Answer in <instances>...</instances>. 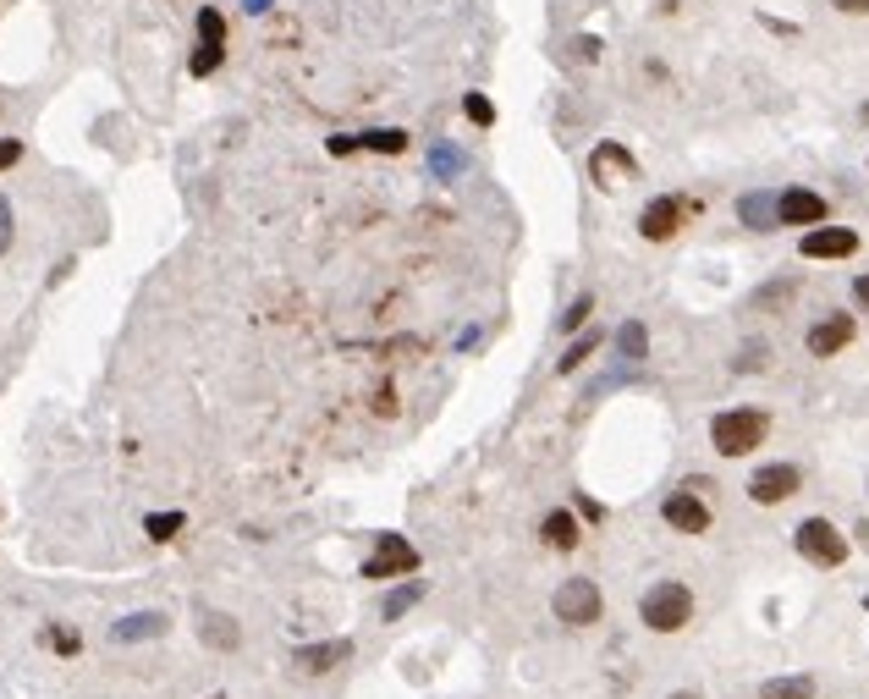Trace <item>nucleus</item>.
<instances>
[{"label":"nucleus","instance_id":"17","mask_svg":"<svg viewBox=\"0 0 869 699\" xmlns=\"http://www.w3.org/2000/svg\"><path fill=\"white\" fill-rule=\"evenodd\" d=\"M424 600V578H407V584H396L391 595H385V606H380V617L385 622H396V617H407V611Z\"/></svg>","mask_w":869,"mask_h":699},{"label":"nucleus","instance_id":"36","mask_svg":"<svg viewBox=\"0 0 869 699\" xmlns=\"http://www.w3.org/2000/svg\"><path fill=\"white\" fill-rule=\"evenodd\" d=\"M671 699H699V694H671Z\"/></svg>","mask_w":869,"mask_h":699},{"label":"nucleus","instance_id":"19","mask_svg":"<svg viewBox=\"0 0 869 699\" xmlns=\"http://www.w3.org/2000/svg\"><path fill=\"white\" fill-rule=\"evenodd\" d=\"M358 149H374V155H402L407 149V133L402 127H374V133H352Z\"/></svg>","mask_w":869,"mask_h":699},{"label":"nucleus","instance_id":"25","mask_svg":"<svg viewBox=\"0 0 869 699\" xmlns=\"http://www.w3.org/2000/svg\"><path fill=\"white\" fill-rule=\"evenodd\" d=\"M594 347H600V331L578 336V342L567 347V358H556V369H561V375H572V369H578V364H589V353H594Z\"/></svg>","mask_w":869,"mask_h":699},{"label":"nucleus","instance_id":"38","mask_svg":"<svg viewBox=\"0 0 869 699\" xmlns=\"http://www.w3.org/2000/svg\"><path fill=\"white\" fill-rule=\"evenodd\" d=\"M215 699H226V694H215Z\"/></svg>","mask_w":869,"mask_h":699},{"label":"nucleus","instance_id":"9","mask_svg":"<svg viewBox=\"0 0 869 699\" xmlns=\"http://www.w3.org/2000/svg\"><path fill=\"white\" fill-rule=\"evenodd\" d=\"M825 215H831V210H825V199H820V193H809V188H787L776 199V221L781 226H825Z\"/></svg>","mask_w":869,"mask_h":699},{"label":"nucleus","instance_id":"33","mask_svg":"<svg viewBox=\"0 0 869 699\" xmlns=\"http://www.w3.org/2000/svg\"><path fill=\"white\" fill-rule=\"evenodd\" d=\"M853 298H858V303H864V309H869V276H858V281H853Z\"/></svg>","mask_w":869,"mask_h":699},{"label":"nucleus","instance_id":"7","mask_svg":"<svg viewBox=\"0 0 869 699\" xmlns=\"http://www.w3.org/2000/svg\"><path fill=\"white\" fill-rule=\"evenodd\" d=\"M798 485H803V474L792 463H765L754 479H748V496H754L759 507H776V501H787Z\"/></svg>","mask_w":869,"mask_h":699},{"label":"nucleus","instance_id":"16","mask_svg":"<svg viewBox=\"0 0 869 699\" xmlns=\"http://www.w3.org/2000/svg\"><path fill=\"white\" fill-rule=\"evenodd\" d=\"M737 215H743V226H754V232H776V199H765V193H743L737 199Z\"/></svg>","mask_w":869,"mask_h":699},{"label":"nucleus","instance_id":"26","mask_svg":"<svg viewBox=\"0 0 869 699\" xmlns=\"http://www.w3.org/2000/svg\"><path fill=\"white\" fill-rule=\"evenodd\" d=\"M462 116H468L473 127H490L495 122V105L484 100V94H462Z\"/></svg>","mask_w":869,"mask_h":699},{"label":"nucleus","instance_id":"1","mask_svg":"<svg viewBox=\"0 0 869 699\" xmlns=\"http://www.w3.org/2000/svg\"><path fill=\"white\" fill-rule=\"evenodd\" d=\"M638 617H644V628H655V633L688 628V617H693V589L677 584V578H660V584L644 589V606H638Z\"/></svg>","mask_w":869,"mask_h":699},{"label":"nucleus","instance_id":"28","mask_svg":"<svg viewBox=\"0 0 869 699\" xmlns=\"http://www.w3.org/2000/svg\"><path fill=\"white\" fill-rule=\"evenodd\" d=\"M765 358H770V347H759V342H748L743 353H737V369H765Z\"/></svg>","mask_w":869,"mask_h":699},{"label":"nucleus","instance_id":"4","mask_svg":"<svg viewBox=\"0 0 869 699\" xmlns=\"http://www.w3.org/2000/svg\"><path fill=\"white\" fill-rule=\"evenodd\" d=\"M550 606H556V617L567 622V628H583V622L600 617L605 600H600V584H594V578H567V584L556 589V600H550Z\"/></svg>","mask_w":869,"mask_h":699},{"label":"nucleus","instance_id":"34","mask_svg":"<svg viewBox=\"0 0 869 699\" xmlns=\"http://www.w3.org/2000/svg\"><path fill=\"white\" fill-rule=\"evenodd\" d=\"M242 12H253V17H259V12H270V0H242Z\"/></svg>","mask_w":869,"mask_h":699},{"label":"nucleus","instance_id":"5","mask_svg":"<svg viewBox=\"0 0 869 699\" xmlns=\"http://www.w3.org/2000/svg\"><path fill=\"white\" fill-rule=\"evenodd\" d=\"M418 573V551L402 540V534H380L374 540V556L363 562V578H407Z\"/></svg>","mask_w":869,"mask_h":699},{"label":"nucleus","instance_id":"20","mask_svg":"<svg viewBox=\"0 0 869 699\" xmlns=\"http://www.w3.org/2000/svg\"><path fill=\"white\" fill-rule=\"evenodd\" d=\"M759 699H814V677H770L765 688H759Z\"/></svg>","mask_w":869,"mask_h":699},{"label":"nucleus","instance_id":"2","mask_svg":"<svg viewBox=\"0 0 869 699\" xmlns=\"http://www.w3.org/2000/svg\"><path fill=\"white\" fill-rule=\"evenodd\" d=\"M765 430H770V419L759 408H726V413L710 419V446L721 457H743V452H754V446L765 441Z\"/></svg>","mask_w":869,"mask_h":699},{"label":"nucleus","instance_id":"29","mask_svg":"<svg viewBox=\"0 0 869 699\" xmlns=\"http://www.w3.org/2000/svg\"><path fill=\"white\" fill-rule=\"evenodd\" d=\"M50 644H55L61 655H77V644H83V639H77L72 628H50Z\"/></svg>","mask_w":869,"mask_h":699},{"label":"nucleus","instance_id":"23","mask_svg":"<svg viewBox=\"0 0 869 699\" xmlns=\"http://www.w3.org/2000/svg\"><path fill=\"white\" fill-rule=\"evenodd\" d=\"M429 171H435L440 182H457L462 171H468V160H462V149H451V144H435V155H429Z\"/></svg>","mask_w":869,"mask_h":699},{"label":"nucleus","instance_id":"6","mask_svg":"<svg viewBox=\"0 0 869 699\" xmlns=\"http://www.w3.org/2000/svg\"><path fill=\"white\" fill-rule=\"evenodd\" d=\"M220 56H226V17H220L215 6H204V12H198V50H193V78H209V72L220 67Z\"/></svg>","mask_w":869,"mask_h":699},{"label":"nucleus","instance_id":"32","mask_svg":"<svg viewBox=\"0 0 869 699\" xmlns=\"http://www.w3.org/2000/svg\"><path fill=\"white\" fill-rule=\"evenodd\" d=\"M836 12H847V17H864L869 12V0H831Z\"/></svg>","mask_w":869,"mask_h":699},{"label":"nucleus","instance_id":"11","mask_svg":"<svg viewBox=\"0 0 869 699\" xmlns=\"http://www.w3.org/2000/svg\"><path fill=\"white\" fill-rule=\"evenodd\" d=\"M589 171H594V182H600V188H622V182H633L638 166H633V155H627L622 144H600L589 155Z\"/></svg>","mask_w":869,"mask_h":699},{"label":"nucleus","instance_id":"15","mask_svg":"<svg viewBox=\"0 0 869 699\" xmlns=\"http://www.w3.org/2000/svg\"><path fill=\"white\" fill-rule=\"evenodd\" d=\"M165 633V617L160 611H132V617L110 622V639L116 644H138V639H160Z\"/></svg>","mask_w":869,"mask_h":699},{"label":"nucleus","instance_id":"14","mask_svg":"<svg viewBox=\"0 0 869 699\" xmlns=\"http://www.w3.org/2000/svg\"><path fill=\"white\" fill-rule=\"evenodd\" d=\"M347 655H352L347 639H325V644H303V650L292 655V666H297V672H308V677H319V672H330V666H341Z\"/></svg>","mask_w":869,"mask_h":699},{"label":"nucleus","instance_id":"18","mask_svg":"<svg viewBox=\"0 0 869 699\" xmlns=\"http://www.w3.org/2000/svg\"><path fill=\"white\" fill-rule=\"evenodd\" d=\"M616 353H622L627 364H644V358H649V331H644V320H627L622 331H616Z\"/></svg>","mask_w":869,"mask_h":699},{"label":"nucleus","instance_id":"12","mask_svg":"<svg viewBox=\"0 0 869 699\" xmlns=\"http://www.w3.org/2000/svg\"><path fill=\"white\" fill-rule=\"evenodd\" d=\"M677 226H682V204L671 199H649L644 204V215H638V232L649 237V243H666V237H677Z\"/></svg>","mask_w":869,"mask_h":699},{"label":"nucleus","instance_id":"10","mask_svg":"<svg viewBox=\"0 0 869 699\" xmlns=\"http://www.w3.org/2000/svg\"><path fill=\"white\" fill-rule=\"evenodd\" d=\"M660 518H666L677 534H704V529H710V507H704L693 490H671L666 507H660Z\"/></svg>","mask_w":869,"mask_h":699},{"label":"nucleus","instance_id":"13","mask_svg":"<svg viewBox=\"0 0 869 699\" xmlns=\"http://www.w3.org/2000/svg\"><path fill=\"white\" fill-rule=\"evenodd\" d=\"M847 342H853V314H825V320L809 331V353H814V358L842 353Z\"/></svg>","mask_w":869,"mask_h":699},{"label":"nucleus","instance_id":"3","mask_svg":"<svg viewBox=\"0 0 869 699\" xmlns=\"http://www.w3.org/2000/svg\"><path fill=\"white\" fill-rule=\"evenodd\" d=\"M792 545H798V556L814 562V567H842L847 562V540L836 534V523H825V518H803L798 534H792Z\"/></svg>","mask_w":869,"mask_h":699},{"label":"nucleus","instance_id":"35","mask_svg":"<svg viewBox=\"0 0 869 699\" xmlns=\"http://www.w3.org/2000/svg\"><path fill=\"white\" fill-rule=\"evenodd\" d=\"M858 540H864V545H869V523H858Z\"/></svg>","mask_w":869,"mask_h":699},{"label":"nucleus","instance_id":"37","mask_svg":"<svg viewBox=\"0 0 869 699\" xmlns=\"http://www.w3.org/2000/svg\"><path fill=\"white\" fill-rule=\"evenodd\" d=\"M864 611H869V595H864Z\"/></svg>","mask_w":869,"mask_h":699},{"label":"nucleus","instance_id":"30","mask_svg":"<svg viewBox=\"0 0 869 699\" xmlns=\"http://www.w3.org/2000/svg\"><path fill=\"white\" fill-rule=\"evenodd\" d=\"M17 160H22V144L17 138H0V171H11Z\"/></svg>","mask_w":869,"mask_h":699},{"label":"nucleus","instance_id":"27","mask_svg":"<svg viewBox=\"0 0 869 699\" xmlns=\"http://www.w3.org/2000/svg\"><path fill=\"white\" fill-rule=\"evenodd\" d=\"M589 314H594V298H589V292H583V298H572V309L567 314H561V331H578V325H589Z\"/></svg>","mask_w":869,"mask_h":699},{"label":"nucleus","instance_id":"24","mask_svg":"<svg viewBox=\"0 0 869 699\" xmlns=\"http://www.w3.org/2000/svg\"><path fill=\"white\" fill-rule=\"evenodd\" d=\"M182 512H149V518H143V534H149V540H171V534H182Z\"/></svg>","mask_w":869,"mask_h":699},{"label":"nucleus","instance_id":"22","mask_svg":"<svg viewBox=\"0 0 869 699\" xmlns=\"http://www.w3.org/2000/svg\"><path fill=\"white\" fill-rule=\"evenodd\" d=\"M237 639H242V633H237V622H231V617H220V611H209V617H204V644H215V650H237Z\"/></svg>","mask_w":869,"mask_h":699},{"label":"nucleus","instance_id":"21","mask_svg":"<svg viewBox=\"0 0 869 699\" xmlns=\"http://www.w3.org/2000/svg\"><path fill=\"white\" fill-rule=\"evenodd\" d=\"M545 540L556 545V551H572V545H578V518H572V512H550V518H545Z\"/></svg>","mask_w":869,"mask_h":699},{"label":"nucleus","instance_id":"8","mask_svg":"<svg viewBox=\"0 0 869 699\" xmlns=\"http://www.w3.org/2000/svg\"><path fill=\"white\" fill-rule=\"evenodd\" d=\"M858 248V232H847V226H809L798 243L803 259H847Z\"/></svg>","mask_w":869,"mask_h":699},{"label":"nucleus","instance_id":"31","mask_svg":"<svg viewBox=\"0 0 869 699\" xmlns=\"http://www.w3.org/2000/svg\"><path fill=\"white\" fill-rule=\"evenodd\" d=\"M6 248H11V204L0 199V254H6Z\"/></svg>","mask_w":869,"mask_h":699}]
</instances>
